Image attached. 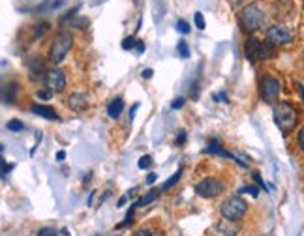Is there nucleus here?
I'll list each match as a JSON object with an SVG mask.
<instances>
[{"instance_id": "nucleus-36", "label": "nucleus", "mask_w": 304, "mask_h": 236, "mask_svg": "<svg viewBox=\"0 0 304 236\" xmlns=\"http://www.w3.org/2000/svg\"><path fill=\"white\" fill-rule=\"evenodd\" d=\"M152 75H154V72H152L150 68H146V70H143V72H141V77H143V79H150Z\"/></svg>"}, {"instance_id": "nucleus-32", "label": "nucleus", "mask_w": 304, "mask_h": 236, "mask_svg": "<svg viewBox=\"0 0 304 236\" xmlns=\"http://www.w3.org/2000/svg\"><path fill=\"white\" fill-rule=\"evenodd\" d=\"M14 169V165H8V161H4L2 159V178H6L8 176V172Z\"/></svg>"}, {"instance_id": "nucleus-27", "label": "nucleus", "mask_w": 304, "mask_h": 236, "mask_svg": "<svg viewBox=\"0 0 304 236\" xmlns=\"http://www.w3.org/2000/svg\"><path fill=\"white\" fill-rule=\"evenodd\" d=\"M240 193H250L251 197H258L259 190L256 188V186H244V188H240Z\"/></svg>"}, {"instance_id": "nucleus-22", "label": "nucleus", "mask_w": 304, "mask_h": 236, "mask_svg": "<svg viewBox=\"0 0 304 236\" xmlns=\"http://www.w3.org/2000/svg\"><path fill=\"white\" fill-rule=\"evenodd\" d=\"M135 45H137V39L133 38V36L124 38V41H122V49L124 51H132V49H135Z\"/></svg>"}, {"instance_id": "nucleus-8", "label": "nucleus", "mask_w": 304, "mask_h": 236, "mask_svg": "<svg viewBox=\"0 0 304 236\" xmlns=\"http://www.w3.org/2000/svg\"><path fill=\"white\" fill-rule=\"evenodd\" d=\"M267 39L272 45H287L293 39V32L285 25H272L267 28Z\"/></svg>"}, {"instance_id": "nucleus-34", "label": "nucleus", "mask_w": 304, "mask_h": 236, "mask_svg": "<svg viewBox=\"0 0 304 236\" xmlns=\"http://www.w3.org/2000/svg\"><path fill=\"white\" fill-rule=\"evenodd\" d=\"M297 143H298V146L302 148L304 150V126L300 128V131H298V135H297Z\"/></svg>"}, {"instance_id": "nucleus-19", "label": "nucleus", "mask_w": 304, "mask_h": 236, "mask_svg": "<svg viewBox=\"0 0 304 236\" xmlns=\"http://www.w3.org/2000/svg\"><path fill=\"white\" fill-rule=\"evenodd\" d=\"M180 176H182V169L177 170V172H175V174H173V176L169 178V180H167V182L164 184V186H162V191H167L169 188H173V186H175V184H177V182L180 180Z\"/></svg>"}, {"instance_id": "nucleus-17", "label": "nucleus", "mask_w": 304, "mask_h": 236, "mask_svg": "<svg viewBox=\"0 0 304 236\" xmlns=\"http://www.w3.org/2000/svg\"><path fill=\"white\" fill-rule=\"evenodd\" d=\"M177 52H179L180 58H190V45L186 43L184 39H179V43H177Z\"/></svg>"}, {"instance_id": "nucleus-3", "label": "nucleus", "mask_w": 304, "mask_h": 236, "mask_svg": "<svg viewBox=\"0 0 304 236\" xmlns=\"http://www.w3.org/2000/svg\"><path fill=\"white\" fill-rule=\"evenodd\" d=\"M72 45H73L72 32H66V30L59 32L55 36L51 47H49V60H51L53 64H60V62L68 56V52H70Z\"/></svg>"}, {"instance_id": "nucleus-43", "label": "nucleus", "mask_w": 304, "mask_h": 236, "mask_svg": "<svg viewBox=\"0 0 304 236\" xmlns=\"http://www.w3.org/2000/svg\"><path fill=\"white\" fill-rule=\"evenodd\" d=\"M235 2H240V0H235Z\"/></svg>"}, {"instance_id": "nucleus-31", "label": "nucleus", "mask_w": 304, "mask_h": 236, "mask_svg": "<svg viewBox=\"0 0 304 236\" xmlns=\"http://www.w3.org/2000/svg\"><path fill=\"white\" fill-rule=\"evenodd\" d=\"M184 143H186V131H184V130H180V131H179V137H177L175 144H177V146H182Z\"/></svg>"}, {"instance_id": "nucleus-33", "label": "nucleus", "mask_w": 304, "mask_h": 236, "mask_svg": "<svg viewBox=\"0 0 304 236\" xmlns=\"http://www.w3.org/2000/svg\"><path fill=\"white\" fill-rule=\"evenodd\" d=\"M145 49H146L145 41H143V39H137V45H135V52H137V54H143V52H145Z\"/></svg>"}, {"instance_id": "nucleus-4", "label": "nucleus", "mask_w": 304, "mask_h": 236, "mask_svg": "<svg viewBox=\"0 0 304 236\" xmlns=\"http://www.w3.org/2000/svg\"><path fill=\"white\" fill-rule=\"evenodd\" d=\"M220 212H222V216H224L225 219L238 221V219L248 212V203H246L242 197L231 195V197H227L224 203H222Z\"/></svg>"}, {"instance_id": "nucleus-39", "label": "nucleus", "mask_w": 304, "mask_h": 236, "mask_svg": "<svg viewBox=\"0 0 304 236\" xmlns=\"http://www.w3.org/2000/svg\"><path fill=\"white\" fill-rule=\"evenodd\" d=\"M64 157H66V152L64 150L57 152V159H59V161H64Z\"/></svg>"}, {"instance_id": "nucleus-29", "label": "nucleus", "mask_w": 304, "mask_h": 236, "mask_svg": "<svg viewBox=\"0 0 304 236\" xmlns=\"http://www.w3.org/2000/svg\"><path fill=\"white\" fill-rule=\"evenodd\" d=\"M133 236H160V234L158 232H154V230H150V229H141V230H137Z\"/></svg>"}, {"instance_id": "nucleus-30", "label": "nucleus", "mask_w": 304, "mask_h": 236, "mask_svg": "<svg viewBox=\"0 0 304 236\" xmlns=\"http://www.w3.org/2000/svg\"><path fill=\"white\" fill-rule=\"evenodd\" d=\"M212 99H214V101H222V103H229V98L225 96L224 92H220V94H214V96H212Z\"/></svg>"}, {"instance_id": "nucleus-13", "label": "nucleus", "mask_w": 304, "mask_h": 236, "mask_svg": "<svg viewBox=\"0 0 304 236\" xmlns=\"http://www.w3.org/2000/svg\"><path fill=\"white\" fill-rule=\"evenodd\" d=\"M214 229L218 230L222 236H235L238 232V225L231 219H225V221H220L214 225Z\"/></svg>"}, {"instance_id": "nucleus-21", "label": "nucleus", "mask_w": 304, "mask_h": 236, "mask_svg": "<svg viewBox=\"0 0 304 236\" xmlns=\"http://www.w3.org/2000/svg\"><path fill=\"white\" fill-rule=\"evenodd\" d=\"M139 169H150L152 167V156H141L139 157V163H137Z\"/></svg>"}, {"instance_id": "nucleus-9", "label": "nucleus", "mask_w": 304, "mask_h": 236, "mask_svg": "<svg viewBox=\"0 0 304 236\" xmlns=\"http://www.w3.org/2000/svg\"><path fill=\"white\" fill-rule=\"evenodd\" d=\"M43 83H45L47 90H51L53 94H59L66 88V75L62 70L59 68H53V70H47L45 77H43Z\"/></svg>"}, {"instance_id": "nucleus-7", "label": "nucleus", "mask_w": 304, "mask_h": 236, "mask_svg": "<svg viewBox=\"0 0 304 236\" xmlns=\"http://www.w3.org/2000/svg\"><path fill=\"white\" fill-rule=\"evenodd\" d=\"M282 92V83L278 81L276 77H271V75H265L261 79V98L267 101V103H274Z\"/></svg>"}, {"instance_id": "nucleus-26", "label": "nucleus", "mask_w": 304, "mask_h": 236, "mask_svg": "<svg viewBox=\"0 0 304 236\" xmlns=\"http://www.w3.org/2000/svg\"><path fill=\"white\" fill-rule=\"evenodd\" d=\"M251 176H254V180H256V182H258V186L259 188H261V190H269V186H267V184L263 182V178H261V174H259L258 170H254V172H251Z\"/></svg>"}, {"instance_id": "nucleus-41", "label": "nucleus", "mask_w": 304, "mask_h": 236, "mask_svg": "<svg viewBox=\"0 0 304 236\" xmlns=\"http://www.w3.org/2000/svg\"><path fill=\"white\" fill-rule=\"evenodd\" d=\"M128 197H130V195L120 197V199H119V206H124V204H126V201H128Z\"/></svg>"}, {"instance_id": "nucleus-24", "label": "nucleus", "mask_w": 304, "mask_h": 236, "mask_svg": "<svg viewBox=\"0 0 304 236\" xmlns=\"http://www.w3.org/2000/svg\"><path fill=\"white\" fill-rule=\"evenodd\" d=\"M49 30V25L47 23H41V25H36V28H34V38H38V36H43V34Z\"/></svg>"}, {"instance_id": "nucleus-40", "label": "nucleus", "mask_w": 304, "mask_h": 236, "mask_svg": "<svg viewBox=\"0 0 304 236\" xmlns=\"http://www.w3.org/2000/svg\"><path fill=\"white\" fill-rule=\"evenodd\" d=\"M40 141H41V133H38V135H36V146L40 144ZM34 152H36V148H32V150H30V154H34Z\"/></svg>"}, {"instance_id": "nucleus-20", "label": "nucleus", "mask_w": 304, "mask_h": 236, "mask_svg": "<svg viewBox=\"0 0 304 236\" xmlns=\"http://www.w3.org/2000/svg\"><path fill=\"white\" fill-rule=\"evenodd\" d=\"M193 23H195V26H197L199 30H205V17H203V13L201 12H195L193 13Z\"/></svg>"}, {"instance_id": "nucleus-16", "label": "nucleus", "mask_w": 304, "mask_h": 236, "mask_svg": "<svg viewBox=\"0 0 304 236\" xmlns=\"http://www.w3.org/2000/svg\"><path fill=\"white\" fill-rule=\"evenodd\" d=\"M15 92H17V85H15V83L4 86V90H2V99H4V103H14Z\"/></svg>"}, {"instance_id": "nucleus-37", "label": "nucleus", "mask_w": 304, "mask_h": 236, "mask_svg": "<svg viewBox=\"0 0 304 236\" xmlns=\"http://www.w3.org/2000/svg\"><path fill=\"white\" fill-rule=\"evenodd\" d=\"M156 178H158L156 172H148V174H146V184H154L156 182Z\"/></svg>"}, {"instance_id": "nucleus-23", "label": "nucleus", "mask_w": 304, "mask_h": 236, "mask_svg": "<svg viewBox=\"0 0 304 236\" xmlns=\"http://www.w3.org/2000/svg\"><path fill=\"white\" fill-rule=\"evenodd\" d=\"M175 28H177V32L180 34H190V25L186 23L184 19H179L177 21V25H175Z\"/></svg>"}, {"instance_id": "nucleus-5", "label": "nucleus", "mask_w": 304, "mask_h": 236, "mask_svg": "<svg viewBox=\"0 0 304 236\" xmlns=\"http://www.w3.org/2000/svg\"><path fill=\"white\" fill-rule=\"evenodd\" d=\"M246 56L250 60H269L274 56V45L258 38H248L244 45Z\"/></svg>"}, {"instance_id": "nucleus-42", "label": "nucleus", "mask_w": 304, "mask_h": 236, "mask_svg": "<svg viewBox=\"0 0 304 236\" xmlns=\"http://www.w3.org/2000/svg\"><path fill=\"white\" fill-rule=\"evenodd\" d=\"M298 86V92H300V98H302V103H304V85H297Z\"/></svg>"}, {"instance_id": "nucleus-18", "label": "nucleus", "mask_w": 304, "mask_h": 236, "mask_svg": "<svg viewBox=\"0 0 304 236\" xmlns=\"http://www.w3.org/2000/svg\"><path fill=\"white\" fill-rule=\"evenodd\" d=\"M8 131H14V133H19V131H25V124L21 122V120H17V118H14V120H10L6 124Z\"/></svg>"}, {"instance_id": "nucleus-15", "label": "nucleus", "mask_w": 304, "mask_h": 236, "mask_svg": "<svg viewBox=\"0 0 304 236\" xmlns=\"http://www.w3.org/2000/svg\"><path fill=\"white\" fill-rule=\"evenodd\" d=\"M160 193H162V190H152L150 193H146L145 197H141V199H139V201L133 204V206H135V208H143V206H146V204L154 203V201H156V199L160 197Z\"/></svg>"}, {"instance_id": "nucleus-25", "label": "nucleus", "mask_w": 304, "mask_h": 236, "mask_svg": "<svg viewBox=\"0 0 304 236\" xmlns=\"http://www.w3.org/2000/svg\"><path fill=\"white\" fill-rule=\"evenodd\" d=\"M59 230L53 229V227H43V229L38 230V236H57Z\"/></svg>"}, {"instance_id": "nucleus-1", "label": "nucleus", "mask_w": 304, "mask_h": 236, "mask_svg": "<svg viewBox=\"0 0 304 236\" xmlns=\"http://www.w3.org/2000/svg\"><path fill=\"white\" fill-rule=\"evenodd\" d=\"M238 19H240V25L244 26V30L258 32L267 25V13H265V8L259 2H250L248 6L242 8Z\"/></svg>"}, {"instance_id": "nucleus-11", "label": "nucleus", "mask_w": 304, "mask_h": 236, "mask_svg": "<svg viewBox=\"0 0 304 236\" xmlns=\"http://www.w3.org/2000/svg\"><path fill=\"white\" fill-rule=\"evenodd\" d=\"M66 105L75 112H83L88 107V98H86V94L83 92H73L66 98Z\"/></svg>"}, {"instance_id": "nucleus-14", "label": "nucleus", "mask_w": 304, "mask_h": 236, "mask_svg": "<svg viewBox=\"0 0 304 236\" xmlns=\"http://www.w3.org/2000/svg\"><path fill=\"white\" fill-rule=\"evenodd\" d=\"M122 111H124V101H122V98L111 99V103L107 105V114L111 118H119L120 114H122Z\"/></svg>"}, {"instance_id": "nucleus-28", "label": "nucleus", "mask_w": 304, "mask_h": 236, "mask_svg": "<svg viewBox=\"0 0 304 236\" xmlns=\"http://www.w3.org/2000/svg\"><path fill=\"white\" fill-rule=\"evenodd\" d=\"M51 96H53V92L51 90H38L36 92V98L38 99H51Z\"/></svg>"}, {"instance_id": "nucleus-38", "label": "nucleus", "mask_w": 304, "mask_h": 236, "mask_svg": "<svg viewBox=\"0 0 304 236\" xmlns=\"http://www.w3.org/2000/svg\"><path fill=\"white\" fill-rule=\"evenodd\" d=\"M137 109H139V103H135L132 107V111H130V118H128V120H130V124H132L133 122V114H135V112H137Z\"/></svg>"}, {"instance_id": "nucleus-12", "label": "nucleus", "mask_w": 304, "mask_h": 236, "mask_svg": "<svg viewBox=\"0 0 304 236\" xmlns=\"http://www.w3.org/2000/svg\"><path fill=\"white\" fill-rule=\"evenodd\" d=\"M30 111L34 114H38V116H43L47 120H59V112L55 111L53 107H49V105H40V103H34L30 107Z\"/></svg>"}, {"instance_id": "nucleus-35", "label": "nucleus", "mask_w": 304, "mask_h": 236, "mask_svg": "<svg viewBox=\"0 0 304 236\" xmlns=\"http://www.w3.org/2000/svg\"><path fill=\"white\" fill-rule=\"evenodd\" d=\"M184 103H186V99H184V98H177V99H175V101L171 103V107H173V109H180V107H182Z\"/></svg>"}, {"instance_id": "nucleus-2", "label": "nucleus", "mask_w": 304, "mask_h": 236, "mask_svg": "<svg viewBox=\"0 0 304 236\" xmlns=\"http://www.w3.org/2000/svg\"><path fill=\"white\" fill-rule=\"evenodd\" d=\"M272 114H274V122L282 131L289 133V131L295 130V126L298 124V111L289 103V101H280V103L274 105L272 109Z\"/></svg>"}, {"instance_id": "nucleus-10", "label": "nucleus", "mask_w": 304, "mask_h": 236, "mask_svg": "<svg viewBox=\"0 0 304 236\" xmlns=\"http://www.w3.org/2000/svg\"><path fill=\"white\" fill-rule=\"evenodd\" d=\"M205 152H209V154H216V156H222V157H227V159H235V161H237L240 167H244V169L248 167V163H246L242 157H238V156H235V154H231V152L224 150L216 139H211V141H209V146L205 148Z\"/></svg>"}, {"instance_id": "nucleus-6", "label": "nucleus", "mask_w": 304, "mask_h": 236, "mask_svg": "<svg viewBox=\"0 0 304 236\" xmlns=\"http://www.w3.org/2000/svg\"><path fill=\"white\" fill-rule=\"evenodd\" d=\"M224 191H225V184L214 176L205 178V180L195 184V193L199 197H203V199H214V197H218Z\"/></svg>"}]
</instances>
